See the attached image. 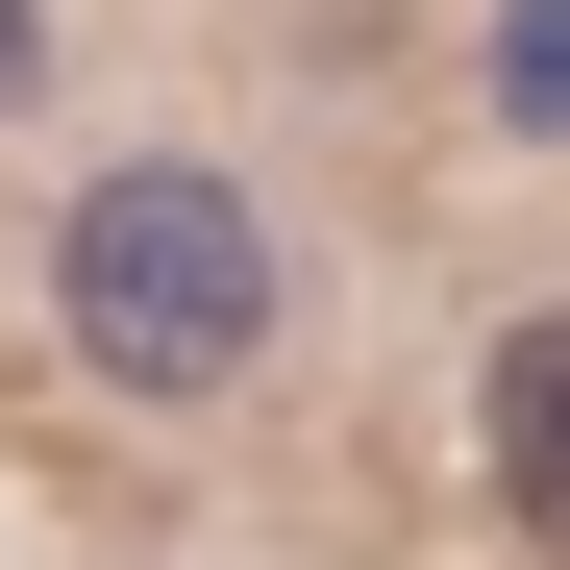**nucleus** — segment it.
Listing matches in <instances>:
<instances>
[{
  "mask_svg": "<svg viewBox=\"0 0 570 570\" xmlns=\"http://www.w3.org/2000/svg\"><path fill=\"white\" fill-rule=\"evenodd\" d=\"M273 323H298V273H273L248 174H199V149L75 174V224H50V347L100 372V397H149V422H174V397H248Z\"/></svg>",
  "mask_w": 570,
  "mask_h": 570,
  "instance_id": "obj_1",
  "label": "nucleus"
},
{
  "mask_svg": "<svg viewBox=\"0 0 570 570\" xmlns=\"http://www.w3.org/2000/svg\"><path fill=\"white\" fill-rule=\"evenodd\" d=\"M471 446H497V521H521V546H570V298H521V323H497Z\"/></svg>",
  "mask_w": 570,
  "mask_h": 570,
  "instance_id": "obj_2",
  "label": "nucleus"
}]
</instances>
